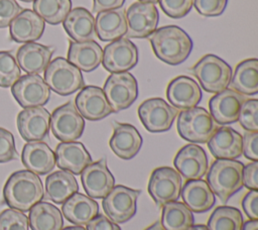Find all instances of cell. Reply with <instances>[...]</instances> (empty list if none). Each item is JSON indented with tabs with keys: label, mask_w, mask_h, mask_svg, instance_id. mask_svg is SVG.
Masks as SVG:
<instances>
[{
	"label": "cell",
	"mask_w": 258,
	"mask_h": 230,
	"mask_svg": "<svg viewBox=\"0 0 258 230\" xmlns=\"http://www.w3.org/2000/svg\"><path fill=\"white\" fill-rule=\"evenodd\" d=\"M145 230H164L163 227L161 226L160 222H156L154 224H152L151 226H149L148 228H146Z\"/></svg>",
	"instance_id": "obj_51"
},
{
	"label": "cell",
	"mask_w": 258,
	"mask_h": 230,
	"mask_svg": "<svg viewBox=\"0 0 258 230\" xmlns=\"http://www.w3.org/2000/svg\"><path fill=\"white\" fill-rule=\"evenodd\" d=\"M243 186L249 190H258V161H251L244 165Z\"/></svg>",
	"instance_id": "obj_47"
},
{
	"label": "cell",
	"mask_w": 258,
	"mask_h": 230,
	"mask_svg": "<svg viewBox=\"0 0 258 230\" xmlns=\"http://www.w3.org/2000/svg\"><path fill=\"white\" fill-rule=\"evenodd\" d=\"M75 106L83 118L91 121L104 119L113 112L103 89L97 86L83 87L75 99Z\"/></svg>",
	"instance_id": "obj_17"
},
{
	"label": "cell",
	"mask_w": 258,
	"mask_h": 230,
	"mask_svg": "<svg viewBox=\"0 0 258 230\" xmlns=\"http://www.w3.org/2000/svg\"><path fill=\"white\" fill-rule=\"evenodd\" d=\"M53 48L37 42H27L16 52V62L21 70L29 75H38L50 63Z\"/></svg>",
	"instance_id": "obj_26"
},
{
	"label": "cell",
	"mask_w": 258,
	"mask_h": 230,
	"mask_svg": "<svg viewBox=\"0 0 258 230\" xmlns=\"http://www.w3.org/2000/svg\"><path fill=\"white\" fill-rule=\"evenodd\" d=\"M149 41L156 58L170 66L182 64L194 47L189 35L176 25H166L156 29L150 35Z\"/></svg>",
	"instance_id": "obj_2"
},
{
	"label": "cell",
	"mask_w": 258,
	"mask_h": 230,
	"mask_svg": "<svg viewBox=\"0 0 258 230\" xmlns=\"http://www.w3.org/2000/svg\"><path fill=\"white\" fill-rule=\"evenodd\" d=\"M140 190L131 189L125 186H114L109 194L103 198L102 206L108 218L117 224L126 223L137 210V199Z\"/></svg>",
	"instance_id": "obj_8"
},
{
	"label": "cell",
	"mask_w": 258,
	"mask_h": 230,
	"mask_svg": "<svg viewBox=\"0 0 258 230\" xmlns=\"http://www.w3.org/2000/svg\"><path fill=\"white\" fill-rule=\"evenodd\" d=\"M139 2H146V3H152V4H155V3H158V0H138Z\"/></svg>",
	"instance_id": "obj_54"
},
{
	"label": "cell",
	"mask_w": 258,
	"mask_h": 230,
	"mask_svg": "<svg viewBox=\"0 0 258 230\" xmlns=\"http://www.w3.org/2000/svg\"><path fill=\"white\" fill-rule=\"evenodd\" d=\"M182 180L177 170L169 166L155 168L148 182V193L158 207L177 201L180 196Z\"/></svg>",
	"instance_id": "obj_10"
},
{
	"label": "cell",
	"mask_w": 258,
	"mask_h": 230,
	"mask_svg": "<svg viewBox=\"0 0 258 230\" xmlns=\"http://www.w3.org/2000/svg\"><path fill=\"white\" fill-rule=\"evenodd\" d=\"M14 99L22 108L42 107L50 98V89L39 75H24L11 86Z\"/></svg>",
	"instance_id": "obj_13"
},
{
	"label": "cell",
	"mask_w": 258,
	"mask_h": 230,
	"mask_svg": "<svg viewBox=\"0 0 258 230\" xmlns=\"http://www.w3.org/2000/svg\"><path fill=\"white\" fill-rule=\"evenodd\" d=\"M242 138L244 156L252 161H258V131H247Z\"/></svg>",
	"instance_id": "obj_45"
},
{
	"label": "cell",
	"mask_w": 258,
	"mask_h": 230,
	"mask_svg": "<svg viewBox=\"0 0 258 230\" xmlns=\"http://www.w3.org/2000/svg\"><path fill=\"white\" fill-rule=\"evenodd\" d=\"M166 97L174 108L186 110L197 107L202 100L203 94L200 86L194 79L187 76H178L168 84Z\"/></svg>",
	"instance_id": "obj_20"
},
{
	"label": "cell",
	"mask_w": 258,
	"mask_h": 230,
	"mask_svg": "<svg viewBox=\"0 0 258 230\" xmlns=\"http://www.w3.org/2000/svg\"><path fill=\"white\" fill-rule=\"evenodd\" d=\"M21 76L20 68L11 51H0V87H11Z\"/></svg>",
	"instance_id": "obj_38"
},
{
	"label": "cell",
	"mask_w": 258,
	"mask_h": 230,
	"mask_svg": "<svg viewBox=\"0 0 258 230\" xmlns=\"http://www.w3.org/2000/svg\"><path fill=\"white\" fill-rule=\"evenodd\" d=\"M28 223L31 230H61L63 219L56 206L40 201L29 210Z\"/></svg>",
	"instance_id": "obj_34"
},
{
	"label": "cell",
	"mask_w": 258,
	"mask_h": 230,
	"mask_svg": "<svg viewBox=\"0 0 258 230\" xmlns=\"http://www.w3.org/2000/svg\"><path fill=\"white\" fill-rule=\"evenodd\" d=\"M218 124L209 111L192 107L179 112L176 129L181 138L191 143H206L215 133Z\"/></svg>",
	"instance_id": "obj_4"
},
{
	"label": "cell",
	"mask_w": 258,
	"mask_h": 230,
	"mask_svg": "<svg viewBox=\"0 0 258 230\" xmlns=\"http://www.w3.org/2000/svg\"><path fill=\"white\" fill-rule=\"evenodd\" d=\"M194 221L192 212L181 202L173 201L162 206L160 224L164 230H187Z\"/></svg>",
	"instance_id": "obj_35"
},
{
	"label": "cell",
	"mask_w": 258,
	"mask_h": 230,
	"mask_svg": "<svg viewBox=\"0 0 258 230\" xmlns=\"http://www.w3.org/2000/svg\"><path fill=\"white\" fill-rule=\"evenodd\" d=\"M128 38L149 37L157 28L159 14L155 4L135 2L131 4L125 13Z\"/></svg>",
	"instance_id": "obj_11"
},
{
	"label": "cell",
	"mask_w": 258,
	"mask_h": 230,
	"mask_svg": "<svg viewBox=\"0 0 258 230\" xmlns=\"http://www.w3.org/2000/svg\"><path fill=\"white\" fill-rule=\"evenodd\" d=\"M238 121L247 131H258V100L247 99L243 102Z\"/></svg>",
	"instance_id": "obj_40"
},
{
	"label": "cell",
	"mask_w": 258,
	"mask_h": 230,
	"mask_svg": "<svg viewBox=\"0 0 258 230\" xmlns=\"http://www.w3.org/2000/svg\"><path fill=\"white\" fill-rule=\"evenodd\" d=\"M21 11L22 8L16 0H0V28L8 27Z\"/></svg>",
	"instance_id": "obj_44"
},
{
	"label": "cell",
	"mask_w": 258,
	"mask_h": 230,
	"mask_svg": "<svg viewBox=\"0 0 258 230\" xmlns=\"http://www.w3.org/2000/svg\"><path fill=\"white\" fill-rule=\"evenodd\" d=\"M137 63L138 48L128 37H121L112 41L103 50V67L111 74L128 72Z\"/></svg>",
	"instance_id": "obj_14"
},
{
	"label": "cell",
	"mask_w": 258,
	"mask_h": 230,
	"mask_svg": "<svg viewBox=\"0 0 258 230\" xmlns=\"http://www.w3.org/2000/svg\"><path fill=\"white\" fill-rule=\"evenodd\" d=\"M242 230H258V220H248L243 223Z\"/></svg>",
	"instance_id": "obj_50"
},
{
	"label": "cell",
	"mask_w": 258,
	"mask_h": 230,
	"mask_svg": "<svg viewBox=\"0 0 258 230\" xmlns=\"http://www.w3.org/2000/svg\"><path fill=\"white\" fill-rule=\"evenodd\" d=\"M242 206L245 214L251 220H258V192L250 190L242 201Z\"/></svg>",
	"instance_id": "obj_46"
},
{
	"label": "cell",
	"mask_w": 258,
	"mask_h": 230,
	"mask_svg": "<svg viewBox=\"0 0 258 230\" xmlns=\"http://www.w3.org/2000/svg\"><path fill=\"white\" fill-rule=\"evenodd\" d=\"M55 164L63 170L73 175H81L84 168L89 165L92 156L82 142L69 141L57 144L55 151Z\"/></svg>",
	"instance_id": "obj_22"
},
{
	"label": "cell",
	"mask_w": 258,
	"mask_h": 230,
	"mask_svg": "<svg viewBox=\"0 0 258 230\" xmlns=\"http://www.w3.org/2000/svg\"><path fill=\"white\" fill-rule=\"evenodd\" d=\"M20 1H22V2H32L33 0H20Z\"/></svg>",
	"instance_id": "obj_55"
},
{
	"label": "cell",
	"mask_w": 258,
	"mask_h": 230,
	"mask_svg": "<svg viewBox=\"0 0 258 230\" xmlns=\"http://www.w3.org/2000/svg\"><path fill=\"white\" fill-rule=\"evenodd\" d=\"M85 120L72 101L57 107L50 115L52 134L61 142L75 141L84 132Z\"/></svg>",
	"instance_id": "obj_9"
},
{
	"label": "cell",
	"mask_w": 258,
	"mask_h": 230,
	"mask_svg": "<svg viewBox=\"0 0 258 230\" xmlns=\"http://www.w3.org/2000/svg\"><path fill=\"white\" fill-rule=\"evenodd\" d=\"M12 40L19 43L34 42L39 39L44 31V20L31 9L22 11L9 24Z\"/></svg>",
	"instance_id": "obj_23"
},
{
	"label": "cell",
	"mask_w": 258,
	"mask_h": 230,
	"mask_svg": "<svg viewBox=\"0 0 258 230\" xmlns=\"http://www.w3.org/2000/svg\"><path fill=\"white\" fill-rule=\"evenodd\" d=\"M61 230H87V229L85 227H83V226L76 225V226H67V227L62 228Z\"/></svg>",
	"instance_id": "obj_53"
},
{
	"label": "cell",
	"mask_w": 258,
	"mask_h": 230,
	"mask_svg": "<svg viewBox=\"0 0 258 230\" xmlns=\"http://www.w3.org/2000/svg\"><path fill=\"white\" fill-rule=\"evenodd\" d=\"M103 91L113 112H119L129 108L137 99L138 83L129 72L113 73L107 78Z\"/></svg>",
	"instance_id": "obj_7"
},
{
	"label": "cell",
	"mask_w": 258,
	"mask_h": 230,
	"mask_svg": "<svg viewBox=\"0 0 258 230\" xmlns=\"http://www.w3.org/2000/svg\"><path fill=\"white\" fill-rule=\"evenodd\" d=\"M244 164L236 159L217 158L207 174V183L213 193L226 203L243 187Z\"/></svg>",
	"instance_id": "obj_3"
},
{
	"label": "cell",
	"mask_w": 258,
	"mask_h": 230,
	"mask_svg": "<svg viewBox=\"0 0 258 230\" xmlns=\"http://www.w3.org/2000/svg\"><path fill=\"white\" fill-rule=\"evenodd\" d=\"M87 230H121L119 225L106 215L98 214L87 224Z\"/></svg>",
	"instance_id": "obj_48"
},
{
	"label": "cell",
	"mask_w": 258,
	"mask_h": 230,
	"mask_svg": "<svg viewBox=\"0 0 258 230\" xmlns=\"http://www.w3.org/2000/svg\"><path fill=\"white\" fill-rule=\"evenodd\" d=\"M71 10V0H33V11L51 25L61 23Z\"/></svg>",
	"instance_id": "obj_36"
},
{
	"label": "cell",
	"mask_w": 258,
	"mask_h": 230,
	"mask_svg": "<svg viewBox=\"0 0 258 230\" xmlns=\"http://www.w3.org/2000/svg\"><path fill=\"white\" fill-rule=\"evenodd\" d=\"M242 135L229 126L217 128L208 141V147L216 158L236 159L242 155Z\"/></svg>",
	"instance_id": "obj_25"
},
{
	"label": "cell",
	"mask_w": 258,
	"mask_h": 230,
	"mask_svg": "<svg viewBox=\"0 0 258 230\" xmlns=\"http://www.w3.org/2000/svg\"><path fill=\"white\" fill-rule=\"evenodd\" d=\"M83 188L92 199H103L115 186V179L107 165L105 157L91 162L81 172Z\"/></svg>",
	"instance_id": "obj_15"
},
{
	"label": "cell",
	"mask_w": 258,
	"mask_h": 230,
	"mask_svg": "<svg viewBox=\"0 0 258 230\" xmlns=\"http://www.w3.org/2000/svg\"><path fill=\"white\" fill-rule=\"evenodd\" d=\"M245 100L244 95L232 89H225L216 93L210 99V114L217 124L226 125L234 123L238 121L239 113Z\"/></svg>",
	"instance_id": "obj_19"
},
{
	"label": "cell",
	"mask_w": 258,
	"mask_h": 230,
	"mask_svg": "<svg viewBox=\"0 0 258 230\" xmlns=\"http://www.w3.org/2000/svg\"><path fill=\"white\" fill-rule=\"evenodd\" d=\"M184 205L194 213L209 211L216 202V197L207 181L187 180L180 191Z\"/></svg>",
	"instance_id": "obj_29"
},
{
	"label": "cell",
	"mask_w": 258,
	"mask_h": 230,
	"mask_svg": "<svg viewBox=\"0 0 258 230\" xmlns=\"http://www.w3.org/2000/svg\"><path fill=\"white\" fill-rule=\"evenodd\" d=\"M114 130L109 145L112 151L122 159L133 158L142 146L139 131L129 123L113 122Z\"/></svg>",
	"instance_id": "obj_21"
},
{
	"label": "cell",
	"mask_w": 258,
	"mask_h": 230,
	"mask_svg": "<svg viewBox=\"0 0 258 230\" xmlns=\"http://www.w3.org/2000/svg\"><path fill=\"white\" fill-rule=\"evenodd\" d=\"M229 85L232 90L242 95H256L258 93V60L247 59L239 63Z\"/></svg>",
	"instance_id": "obj_33"
},
{
	"label": "cell",
	"mask_w": 258,
	"mask_h": 230,
	"mask_svg": "<svg viewBox=\"0 0 258 230\" xmlns=\"http://www.w3.org/2000/svg\"><path fill=\"white\" fill-rule=\"evenodd\" d=\"M228 4V0H194L196 10L203 16L215 17L221 15Z\"/></svg>",
	"instance_id": "obj_43"
},
{
	"label": "cell",
	"mask_w": 258,
	"mask_h": 230,
	"mask_svg": "<svg viewBox=\"0 0 258 230\" xmlns=\"http://www.w3.org/2000/svg\"><path fill=\"white\" fill-rule=\"evenodd\" d=\"M187 230H209L206 225H191Z\"/></svg>",
	"instance_id": "obj_52"
},
{
	"label": "cell",
	"mask_w": 258,
	"mask_h": 230,
	"mask_svg": "<svg viewBox=\"0 0 258 230\" xmlns=\"http://www.w3.org/2000/svg\"><path fill=\"white\" fill-rule=\"evenodd\" d=\"M138 116L149 132H164L170 129L177 109L161 98H150L140 104Z\"/></svg>",
	"instance_id": "obj_12"
},
{
	"label": "cell",
	"mask_w": 258,
	"mask_h": 230,
	"mask_svg": "<svg viewBox=\"0 0 258 230\" xmlns=\"http://www.w3.org/2000/svg\"><path fill=\"white\" fill-rule=\"evenodd\" d=\"M50 114L43 107L25 108L17 115V129L27 141H41L49 132Z\"/></svg>",
	"instance_id": "obj_16"
},
{
	"label": "cell",
	"mask_w": 258,
	"mask_h": 230,
	"mask_svg": "<svg viewBox=\"0 0 258 230\" xmlns=\"http://www.w3.org/2000/svg\"><path fill=\"white\" fill-rule=\"evenodd\" d=\"M124 2L125 0H93V12L118 9L123 6Z\"/></svg>",
	"instance_id": "obj_49"
},
{
	"label": "cell",
	"mask_w": 258,
	"mask_h": 230,
	"mask_svg": "<svg viewBox=\"0 0 258 230\" xmlns=\"http://www.w3.org/2000/svg\"><path fill=\"white\" fill-rule=\"evenodd\" d=\"M173 164L185 180L202 179L208 170L209 161L206 151L198 144L182 146L176 153Z\"/></svg>",
	"instance_id": "obj_18"
},
{
	"label": "cell",
	"mask_w": 258,
	"mask_h": 230,
	"mask_svg": "<svg viewBox=\"0 0 258 230\" xmlns=\"http://www.w3.org/2000/svg\"><path fill=\"white\" fill-rule=\"evenodd\" d=\"M0 230H29L28 217L18 210L6 209L0 213Z\"/></svg>",
	"instance_id": "obj_39"
},
{
	"label": "cell",
	"mask_w": 258,
	"mask_h": 230,
	"mask_svg": "<svg viewBox=\"0 0 258 230\" xmlns=\"http://www.w3.org/2000/svg\"><path fill=\"white\" fill-rule=\"evenodd\" d=\"M18 158L13 134L5 128L0 127V163L8 162Z\"/></svg>",
	"instance_id": "obj_42"
},
{
	"label": "cell",
	"mask_w": 258,
	"mask_h": 230,
	"mask_svg": "<svg viewBox=\"0 0 258 230\" xmlns=\"http://www.w3.org/2000/svg\"><path fill=\"white\" fill-rule=\"evenodd\" d=\"M103 49L95 40L69 42L68 61L83 72H93L102 63Z\"/></svg>",
	"instance_id": "obj_28"
},
{
	"label": "cell",
	"mask_w": 258,
	"mask_h": 230,
	"mask_svg": "<svg viewBox=\"0 0 258 230\" xmlns=\"http://www.w3.org/2000/svg\"><path fill=\"white\" fill-rule=\"evenodd\" d=\"M78 190V182L70 171L56 170L45 179V197L55 204H62Z\"/></svg>",
	"instance_id": "obj_32"
},
{
	"label": "cell",
	"mask_w": 258,
	"mask_h": 230,
	"mask_svg": "<svg viewBox=\"0 0 258 230\" xmlns=\"http://www.w3.org/2000/svg\"><path fill=\"white\" fill-rule=\"evenodd\" d=\"M62 25L68 35L75 41L82 42L97 38L95 17L84 7L72 9L62 21Z\"/></svg>",
	"instance_id": "obj_27"
},
{
	"label": "cell",
	"mask_w": 258,
	"mask_h": 230,
	"mask_svg": "<svg viewBox=\"0 0 258 230\" xmlns=\"http://www.w3.org/2000/svg\"><path fill=\"white\" fill-rule=\"evenodd\" d=\"M44 82L60 96L71 95L85 87L82 72L64 58L52 60L44 70Z\"/></svg>",
	"instance_id": "obj_6"
},
{
	"label": "cell",
	"mask_w": 258,
	"mask_h": 230,
	"mask_svg": "<svg viewBox=\"0 0 258 230\" xmlns=\"http://www.w3.org/2000/svg\"><path fill=\"white\" fill-rule=\"evenodd\" d=\"M43 186L39 177L21 169L10 175L3 188L4 202L10 209L20 212L29 211L43 199Z\"/></svg>",
	"instance_id": "obj_1"
},
{
	"label": "cell",
	"mask_w": 258,
	"mask_h": 230,
	"mask_svg": "<svg viewBox=\"0 0 258 230\" xmlns=\"http://www.w3.org/2000/svg\"><path fill=\"white\" fill-rule=\"evenodd\" d=\"M191 73L205 91L216 94L228 88L232 68L218 55L209 53L198 61L191 68Z\"/></svg>",
	"instance_id": "obj_5"
},
{
	"label": "cell",
	"mask_w": 258,
	"mask_h": 230,
	"mask_svg": "<svg viewBox=\"0 0 258 230\" xmlns=\"http://www.w3.org/2000/svg\"><path fill=\"white\" fill-rule=\"evenodd\" d=\"M158 3L167 16L181 18L190 11L194 0H158Z\"/></svg>",
	"instance_id": "obj_41"
},
{
	"label": "cell",
	"mask_w": 258,
	"mask_h": 230,
	"mask_svg": "<svg viewBox=\"0 0 258 230\" xmlns=\"http://www.w3.org/2000/svg\"><path fill=\"white\" fill-rule=\"evenodd\" d=\"M243 217L237 208L230 206L218 207L208 220L209 230H242Z\"/></svg>",
	"instance_id": "obj_37"
},
{
	"label": "cell",
	"mask_w": 258,
	"mask_h": 230,
	"mask_svg": "<svg viewBox=\"0 0 258 230\" xmlns=\"http://www.w3.org/2000/svg\"><path fill=\"white\" fill-rule=\"evenodd\" d=\"M61 211L68 221L83 226L99 214V205L89 196L77 192L62 203Z\"/></svg>",
	"instance_id": "obj_30"
},
{
	"label": "cell",
	"mask_w": 258,
	"mask_h": 230,
	"mask_svg": "<svg viewBox=\"0 0 258 230\" xmlns=\"http://www.w3.org/2000/svg\"><path fill=\"white\" fill-rule=\"evenodd\" d=\"M95 28L102 41H114L123 37L127 31L125 10L118 8L99 12L95 18Z\"/></svg>",
	"instance_id": "obj_31"
},
{
	"label": "cell",
	"mask_w": 258,
	"mask_h": 230,
	"mask_svg": "<svg viewBox=\"0 0 258 230\" xmlns=\"http://www.w3.org/2000/svg\"><path fill=\"white\" fill-rule=\"evenodd\" d=\"M21 161L28 170L43 176L54 168L55 154L45 142L30 141L22 148Z\"/></svg>",
	"instance_id": "obj_24"
}]
</instances>
